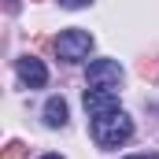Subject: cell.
<instances>
[{"label":"cell","instance_id":"8","mask_svg":"<svg viewBox=\"0 0 159 159\" xmlns=\"http://www.w3.org/2000/svg\"><path fill=\"white\" fill-rule=\"evenodd\" d=\"M26 156H30V148H26L22 141H11V144L4 148V156H0V159H26Z\"/></svg>","mask_w":159,"mask_h":159},{"label":"cell","instance_id":"11","mask_svg":"<svg viewBox=\"0 0 159 159\" xmlns=\"http://www.w3.org/2000/svg\"><path fill=\"white\" fill-rule=\"evenodd\" d=\"M129 159H156V156H129Z\"/></svg>","mask_w":159,"mask_h":159},{"label":"cell","instance_id":"2","mask_svg":"<svg viewBox=\"0 0 159 159\" xmlns=\"http://www.w3.org/2000/svg\"><path fill=\"white\" fill-rule=\"evenodd\" d=\"M56 52H59V59L78 63V59H85V56L93 52V34H85V30H67V34H59V41H56Z\"/></svg>","mask_w":159,"mask_h":159},{"label":"cell","instance_id":"7","mask_svg":"<svg viewBox=\"0 0 159 159\" xmlns=\"http://www.w3.org/2000/svg\"><path fill=\"white\" fill-rule=\"evenodd\" d=\"M141 78L144 81H159V56H148V59H141Z\"/></svg>","mask_w":159,"mask_h":159},{"label":"cell","instance_id":"3","mask_svg":"<svg viewBox=\"0 0 159 159\" xmlns=\"http://www.w3.org/2000/svg\"><path fill=\"white\" fill-rule=\"evenodd\" d=\"M119 81H122L119 59H96V63H89V85L93 89H107V85H119Z\"/></svg>","mask_w":159,"mask_h":159},{"label":"cell","instance_id":"9","mask_svg":"<svg viewBox=\"0 0 159 159\" xmlns=\"http://www.w3.org/2000/svg\"><path fill=\"white\" fill-rule=\"evenodd\" d=\"M4 11H7V15H15V11H19V0H4Z\"/></svg>","mask_w":159,"mask_h":159},{"label":"cell","instance_id":"12","mask_svg":"<svg viewBox=\"0 0 159 159\" xmlns=\"http://www.w3.org/2000/svg\"><path fill=\"white\" fill-rule=\"evenodd\" d=\"M41 159H63V156H41Z\"/></svg>","mask_w":159,"mask_h":159},{"label":"cell","instance_id":"4","mask_svg":"<svg viewBox=\"0 0 159 159\" xmlns=\"http://www.w3.org/2000/svg\"><path fill=\"white\" fill-rule=\"evenodd\" d=\"M85 111H89L93 119L111 115V111H122V107H119V96H115V89H89V93H85Z\"/></svg>","mask_w":159,"mask_h":159},{"label":"cell","instance_id":"6","mask_svg":"<svg viewBox=\"0 0 159 159\" xmlns=\"http://www.w3.org/2000/svg\"><path fill=\"white\" fill-rule=\"evenodd\" d=\"M44 122L56 129V126H67V100L63 96H52L48 104H44Z\"/></svg>","mask_w":159,"mask_h":159},{"label":"cell","instance_id":"10","mask_svg":"<svg viewBox=\"0 0 159 159\" xmlns=\"http://www.w3.org/2000/svg\"><path fill=\"white\" fill-rule=\"evenodd\" d=\"M59 4H63V7H85L89 0H59Z\"/></svg>","mask_w":159,"mask_h":159},{"label":"cell","instance_id":"5","mask_svg":"<svg viewBox=\"0 0 159 159\" xmlns=\"http://www.w3.org/2000/svg\"><path fill=\"white\" fill-rule=\"evenodd\" d=\"M19 78H22V85H30V89H41V85L48 81V70H44L41 59L22 56V59H19Z\"/></svg>","mask_w":159,"mask_h":159},{"label":"cell","instance_id":"1","mask_svg":"<svg viewBox=\"0 0 159 159\" xmlns=\"http://www.w3.org/2000/svg\"><path fill=\"white\" fill-rule=\"evenodd\" d=\"M133 137V122L126 111H111V115H100V119H93V141L100 144V148H119Z\"/></svg>","mask_w":159,"mask_h":159}]
</instances>
